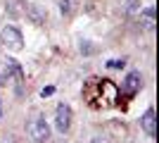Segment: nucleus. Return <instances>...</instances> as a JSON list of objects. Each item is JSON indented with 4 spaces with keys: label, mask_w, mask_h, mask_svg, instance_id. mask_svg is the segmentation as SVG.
<instances>
[{
    "label": "nucleus",
    "mask_w": 159,
    "mask_h": 143,
    "mask_svg": "<svg viewBox=\"0 0 159 143\" xmlns=\"http://www.w3.org/2000/svg\"><path fill=\"white\" fill-rule=\"evenodd\" d=\"M140 86H143L140 72H131V74H126V79H124V83H121V91H124L126 95H135L140 91Z\"/></svg>",
    "instance_id": "obj_5"
},
{
    "label": "nucleus",
    "mask_w": 159,
    "mask_h": 143,
    "mask_svg": "<svg viewBox=\"0 0 159 143\" xmlns=\"http://www.w3.org/2000/svg\"><path fill=\"white\" fill-rule=\"evenodd\" d=\"M0 119H2V100H0Z\"/></svg>",
    "instance_id": "obj_14"
},
{
    "label": "nucleus",
    "mask_w": 159,
    "mask_h": 143,
    "mask_svg": "<svg viewBox=\"0 0 159 143\" xmlns=\"http://www.w3.org/2000/svg\"><path fill=\"white\" fill-rule=\"evenodd\" d=\"M143 17H145V26L152 29L154 26V7H147L145 12H143Z\"/></svg>",
    "instance_id": "obj_8"
},
{
    "label": "nucleus",
    "mask_w": 159,
    "mask_h": 143,
    "mask_svg": "<svg viewBox=\"0 0 159 143\" xmlns=\"http://www.w3.org/2000/svg\"><path fill=\"white\" fill-rule=\"evenodd\" d=\"M55 126H57L60 134H66L69 126H71V107H69L66 102L57 105V112H55Z\"/></svg>",
    "instance_id": "obj_4"
},
{
    "label": "nucleus",
    "mask_w": 159,
    "mask_h": 143,
    "mask_svg": "<svg viewBox=\"0 0 159 143\" xmlns=\"http://www.w3.org/2000/svg\"><path fill=\"white\" fill-rule=\"evenodd\" d=\"M24 14H26V19L36 26H43L45 24V12H43V7L40 5H26L24 7Z\"/></svg>",
    "instance_id": "obj_6"
},
{
    "label": "nucleus",
    "mask_w": 159,
    "mask_h": 143,
    "mask_svg": "<svg viewBox=\"0 0 159 143\" xmlns=\"http://www.w3.org/2000/svg\"><path fill=\"white\" fill-rule=\"evenodd\" d=\"M74 10V0H60V12L62 14H71Z\"/></svg>",
    "instance_id": "obj_9"
},
{
    "label": "nucleus",
    "mask_w": 159,
    "mask_h": 143,
    "mask_svg": "<svg viewBox=\"0 0 159 143\" xmlns=\"http://www.w3.org/2000/svg\"><path fill=\"white\" fill-rule=\"evenodd\" d=\"M83 98L93 110H107L114 107L116 100H119V88L112 79H98V76H90L83 86Z\"/></svg>",
    "instance_id": "obj_1"
},
{
    "label": "nucleus",
    "mask_w": 159,
    "mask_h": 143,
    "mask_svg": "<svg viewBox=\"0 0 159 143\" xmlns=\"http://www.w3.org/2000/svg\"><path fill=\"white\" fill-rule=\"evenodd\" d=\"M26 134L33 143H48L50 141V126L43 117H33L31 122L26 124Z\"/></svg>",
    "instance_id": "obj_2"
},
{
    "label": "nucleus",
    "mask_w": 159,
    "mask_h": 143,
    "mask_svg": "<svg viewBox=\"0 0 159 143\" xmlns=\"http://www.w3.org/2000/svg\"><path fill=\"white\" fill-rule=\"evenodd\" d=\"M0 43L7 48V50H21L24 48V36L17 26H5L0 31Z\"/></svg>",
    "instance_id": "obj_3"
},
{
    "label": "nucleus",
    "mask_w": 159,
    "mask_h": 143,
    "mask_svg": "<svg viewBox=\"0 0 159 143\" xmlns=\"http://www.w3.org/2000/svg\"><path fill=\"white\" fill-rule=\"evenodd\" d=\"M140 124H143V129H145L147 136H157V119H154V110H145V115H143V119H140Z\"/></svg>",
    "instance_id": "obj_7"
},
{
    "label": "nucleus",
    "mask_w": 159,
    "mask_h": 143,
    "mask_svg": "<svg viewBox=\"0 0 159 143\" xmlns=\"http://www.w3.org/2000/svg\"><path fill=\"white\" fill-rule=\"evenodd\" d=\"M90 143H109L107 138H102V136H95V138H90Z\"/></svg>",
    "instance_id": "obj_13"
},
{
    "label": "nucleus",
    "mask_w": 159,
    "mask_h": 143,
    "mask_svg": "<svg viewBox=\"0 0 159 143\" xmlns=\"http://www.w3.org/2000/svg\"><path fill=\"white\" fill-rule=\"evenodd\" d=\"M55 93V88H52V86H48V88H43V91H40V95H43V98H48V95H52Z\"/></svg>",
    "instance_id": "obj_12"
},
{
    "label": "nucleus",
    "mask_w": 159,
    "mask_h": 143,
    "mask_svg": "<svg viewBox=\"0 0 159 143\" xmlns=\"http://www.w3.org/2000/svg\"><path fill=\"white\" fill-rule=\"evenodd\" d=\"M124 64H126L124 60H109V62H107V67H109V69H121Z\"/></svg>",
    "instance_id": "obj_11"
},
{
    "label": "nucleus",
    "mask_w": 159,
    "mask_h": 143,
    "mask_svg": "<svg viewBox=\"0 0 159 143\" xmlns=\"http://www.w3.org/2000/svg\"><path fill=\"white\" fill-rule=\"evenodd\" d=\"M138 2H140V0H121V5L126 7L128 12H131V10H135V7H138Z\"/></svg>",
    "instance_id": "obj_10"
}]
</instances>
